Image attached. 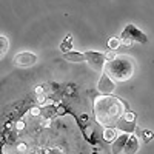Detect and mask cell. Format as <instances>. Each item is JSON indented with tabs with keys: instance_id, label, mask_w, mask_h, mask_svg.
Here are the masks:
<instances>
[{
	"instance_id": "8",
	"label": "cell",
	"mask_w": 154,
	"mask_h": 154,
	"mask_svg": "<svg viewBox=\"0 0 154 154\" xmlns=\"http://www.w3.org/2000/svg\"><path fill=\"white\" fill-rule=\"evenodd\" d=\"M130 136H131V134L120 133L119 137L111 143V152H112V154H120V152H123V148H125V145H126V142H128V139H130Z\"/></svg>"
},
{
	"instance_id": "14",
	"label": "cell",
	"mask_w": 154,
	"mask_h": 154,
	"mask_svg": "<svg viewBox=\"0 0 154 154\" xmlns=\"http://www.w3.org/2000/svg\"><path fill=\"white\" fill-rule=\"evenodd\" d=\"M120 45H122V42H120L119 37H109V40H108V48H109V51H116Z\"/></svg>"
},
{
	"instance_id": "9",
	"label": "cell",
	"mask_w": 154,
	"mask_h": 154,
	"mask_svg": "<svg viewBox=\"0 0 154 154\" xmlns=\"http://www.w3.org/2000/svg\"><path fill=\"white\" fill-rule=\"evenodd\" d=\"M139 148H140L139 146V139L134 134H131L130 139H128V142H126V145H125V148H123V154H137Z\"/></svg>"
},
{
	"instance_id": "12",
	"label": "cell",
	"mask_w": 154,
	"mask_h": 154,
	"mask_svg": "<svg viewBox=\"0 0 154 154\" xmlns=\"http://www.w3.org/2000/svg\"><path fill=\"white\" fill-rule=\"evenodd\" d=\"M71 49H72V35L68 34V35L65 37V40L60 43V51H62L63 54H66V53H69Z\"/></svg>"
},
{
	"instance_id": "11",
	"label": "cell",
	"mask_w": 154,
	"mask_h": 154,
	"mask_svg": "<svg viewBox=\"0 0 154 154\" xmlns=\"http://www.w3.org/2000/svg\"><path fill=\"white\" fill-rule=\"evenodd\" d=\"M68 62H72V63H80V62H85V53H79V51H69V53L63 54Z\"/></svg>"
},
{
	"instance_id": "4",
	"label": "cell",
	"mask_w": 154,
	"mask_h": 154,
	"mask_svg": "<svg viewBox=\"0 0 154 154\" xmlns=\"http://www.w3.org/2000/svg\"><path fill=\"white\" fill-rule=\"evenodd\" d=\"M85 62L97 72H103L106 66V56L105 53H99V51H85Z\"/></svg>"
},
{
	"instance_id": "5",
	"label": "cell",
	"mask_w": 154,
	"mask_h": 154,
	"mask_svg": "<svg viewBox=\"0 0 154 154\" xmlns=\"http://www.w3.org/2000/svg\"><path fill=\"white\" fill-rule=\"evenodd\" d=\"M136 116H134V112H131V111H128V112H125L122 117L119 119V122L116 123V128H117L119 131H122V133H126V134H133L134 131H136V128H137V125H136Z\"/></svg>"
},
{
	"instance_id": "3",
	"label": "cell",
	"mask_w": 154,
	"mask_h": 154,
	"mask_svg": "<svg viewBox=\"0 0 154 154\" xmlns=\"http://www.w3.org/2000/svg\"><path fill=\"white\" fill-rule=\"evenodd\" d=\"M119 38H120L122 45H131V43H142V45H145V43H148L146 34L142 29H139L134 23H128L126 26L122 29Z\"/></svg>"
},
{
	"instance_id": "6",
	"label": "cell",
	"mask_w": 154,
	"mask_h": 154,
	"mask_svg": "<svg viewBox=\"0 0 154 154\" xmlns=\"http://www.w3.org/2000/svg\"><path fill=\"white\" fill-rule=\"evenodd\" d=\"M37 63V56L31 51H22V53L14 56V65L22 66V68H28Z\"/></svg>"
},
{
	"instance_id": "1",
	"label": "cell",
	"mask_w": 154,
	"mask_h": 154,
	"mask_svg": "<svg viewBox=\"0 0 154 154\" xmlns=\"http://www.w3.org/2000/svg\"><path fill=\"white\" fill-rule=\"evenodd\" d=\"M123 114V103L117 97L102 96L94 100V116L97 123L102 126H116V123Z\"/></svg>"
},
{
	"instance_id": "2",
	"label": "cell",
	"mask_w": 154,
	"mask_h": 154,
	"mask_svg": "<svg viewBox=\"0 0 154 154\" xmlns=\"http://www.w3.org/2000/svg\"><path fill=\"white\" fill-rule=\"evenodd\" d=\"M105 72L114 82H126L134 74V62L126 54H117L112 60L106 62Z\"/></svg>"
},
{
	"instance_id": "15",
	"label": "cell",
	"mask_w": 154,
	"mask_h": 154,
	"mask_svg": "<svg viewBox=\"0 0 154 154\" xmlns=\"http://www.w3.org/2000/svg\"><path fill=\"white\" fill-rule=\"evenodd\" d=\"M142 137H143L145 142H149V140L154 139V133L149 131V130H143V131H142Z\"/></svg>"
},
{
	"instance_id": "13",
	"label": "cell",
	"mask_w": 154,
	"mask_h": 154,
	"mask_svg": "<svg viewBox=\"0 0 154 154\" xmlns=\"http://www.w3.org/2000/svg\"><path fill=\"white\" fill-rule=\"evenodd\" d=\"M8 48H9V42L5 35L0 34V59L5 57V54L8 53Z\"/></svg>"
},
{
	"instance_id": "10",
	"label": "cell",
	"mask_w": 154,
	"mask_h": 154,
	"mask_svg": "<svg viewBox=\"0 0 154 154\" xmlns=\"http://www.w3.org/2000/svg\"><path fill=\"white\" fill-rule=\"evenodd\" d=\"M103 140L105 142H108V143H112L116 139L119 137V130L116 126H109V128H105L103 130Z\"/></svg>"
},
{
	"instance_id": "7",
	"label": "cell",
	"mask_w": 154,
	"mask_h": 154,
	"mask_svg": "<svg viewBox=\"0 0 154 154\" xmlns=\"http://www.w3.org/2000/svg\"><path fill=\"white\" fill-rule=\"evenodd\" d=\"M97 89H99V93H102L103 96H111L114 93V89H116V82L111 79L105 71L102 72L100 79L97 82Z\"/></svg>"
}]
</instances>
